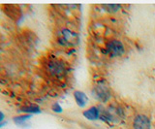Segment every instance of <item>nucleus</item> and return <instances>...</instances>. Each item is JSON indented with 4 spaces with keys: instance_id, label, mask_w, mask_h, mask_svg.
I'll return each instance as SVG.
<instances>
[{
    "instance_id": "obj_2",
    "label": "nucleus",
    "mask_w": 155,
    "mask_h": 129,
    "mask_svg": "<svg viewBox=\"0 0 155 129\" xmlns=\"http://www.w3.org/2000/svg\"><path fill=\"white\" fill-rule=\"evenodd\" d=\"M55 38L58 45L65 48L74 47L80 42L79 34L76 31L67 27H62L59 30H57L55 33Z\"/></svg>"
},
{
    "instance_id": "obj_6",
    "label": "nucleus",
    "mask_w": 155,
    "mask_h": 129,
    "mask_svg": "<svg viewBox=\"0 0 155 129\" xmlns=\"http://www.w3.org/2000/svg\"><path fill=\"white\" fill-rule=\"evenodd\" d=\"M134 129H151V122L148 117L144 114H138L133 121Z\"/></svg>"
},
{
    "instance_id": "obj_9",
    "label": "nucleus",
    "mask_w": 155,
    "mask_h": 129,
    "mask_svg": "<svg viewBox=\"0 0 155 129\" xmlns=\"http://www.w3.org/2000/svg\"><path fill=\"white\" fill-rule=\"evenodd\" d=\"M19 111L22 112L23 114H40L41 111V108L38 106V105L35 104H29V105H25V106H22Z\"/></svg>"
},
{
    "instance_id": "obj_10",
    "label": "nucleus",
    "mask_w": 155,
    "mask_h": 129,
    "mask_svg": "<svg viewBox=\"0 0 155 129\" xmlns=\"http://www.w3.org/2000/svg\"><path fill=\"white\" fill-rule=\"evenodd\" d=\"M32 117L31 114H19V116L17 117H13V121L17 124L18 126H21L24 125L28 121H30Z\"/></svg>"
},
{
    "instance_id": "obj_1",
    "label": "nucleus",
    "mask_w": 155,
    "mask_h": 129,
    "mask_svg": "<svg viewBox=\"0 0 155 129\" xmlns=\"http://www.w3.org/2000/svg\"><path fill=\"white\" fill-rule=\"evenodd\" d=\"M46 73L51 78L61 81L66 78V76L69 73L67 63L59 58H50L44 63Z\"/></svg>"
},
{
    "instance_id": "obj_8",
    "label": "nucleus",
    "mask_w": 155,
    "mask_h": 129,
    "mask_svg": "<svg viewBox=\"0 0 155 129\" xmlns=\"http://www.w3.org/2000/svg\"><path fill=\"white\" fill-rule=\"evenodd\" d=\"M74 98H75L77 105L81 108L85 107L87 105V102H88L87 95L84 91H81V90H76L74 92Z\"/></svg>"
},
{
    "instance_id": "obj_3",
    "label": "nucleus",
    "mask_w": 155,
    "mask_h": 129,
    "mask_svg": "<svg viewBox=\"0 0 155 129\" xmlns=\"http://www.w3.org/2000/svg\"><path fill=\"white\" fill-rule=\"evenodd\" d=\"M105 52H106V55H108L111 58L120 57L124 55L125 47L121 41L116 40V39H111L107 42L106 47H105Z\"/></svg>"
},
{
    "instance_id": "obj_5",
    "label": "nucleus",
    "mask_w": 155,
    "mask_h": 129,
    "mask_svg": "<svg viewBox=\"0 0 155 129\" xmlns=\"http://www.w3.org/2000/svg\"><path fill=\"white\" fill-rule=\"evenodd\" d=\"M2 9L3 12L6 14V16L15 22L19 21L22 17V12L18 5H15V4H4V5H2Z\"/></svg>"
},
{
    "instance_id": "obj_13",
    "label": "nucleus",
    "mask_w": 155,
    "mask_h": 129,
    "mask_svg": "<svg viewBox=\"0 0 155 129\" xmlns=\"http://www.w3.org/2000/svg\"><path fill=\"white\" fill-rule=\"evenodd\" d=\"M4 119H5V114L2 111H0V123L4 122Z\"/></svg>"
},
{
    "instance_id": "obj_4",
    "label": "nucleus",
    "mask_w": 155,
    "mask_h": 129,
    "mask_svg": "<svg viewBox=\"0 0 155 129\" xmlns=\"http://www.w3.org/2000/svg\"><path fill=\"white\" fill-rule=\"evenodd\" d=\"M92 95H93L95 99H97L102 103L108 102L111 98V96H113L111 95V90L104 83H99L98 84L95 85L93 89H92Z\"/></svg>"
},
{
    "instance_id": "obj_7",
    "label": "nucleus",
    "mask_w": 155,
    "mask_h": 129,
    "mask_svg": "<svg viewBox=\"0 0 155 129\" xmlns=\"http://www.w3.org/2000/svg\"><path fill=\"white\" fill-rule=\"evenodd\" d=\"M82 114H84V117L88 119V121H97V119H99V117H101L100 110L96 106H92L87 110H85V111H84V113H82Z\"/></svg>"
},
{
    "instance_id": "obj_11",
    "label": "nucleus",
    "mask_w": 155,
    "mask_h": 129,
    "mask_svg": "<svg viewBox=\"0 0 155 129\" xmlns=\"http://www.w3.org/2000/svg\"><path fill=\"white\" fill-rule=\"evenodd\" d=\"M103 8H105L106 11H108L109 13H116L119 11L121 6L118 4H105L103 5Z\"/></svg>"
},
{
    "instance_id": "obj_12",
    "label": "nucleus",
    "mask_w": 155,
    "mask_h": 129,
    "mask_svg": "<svg viewBox=\"0 0 155 129\" xmlns=\"http://www.w3.org/2000/svg\"><path fill=\"white\" fill-rule=\"evenodd\" d=\"M51 111L53 113H56V114H61L63 112V108L60 106V104L59 103H53L52 104V106H51Z\"/></svg>"
},
{
    "instance_id": "obj_14",
    "label": "nucleus",
    "mask_w": 155,
    "mask_h": 129,
    "mask_svg": "<svg viewBox=\"0 0 155 129\" xmlns=\"http://www.w3.org/2000/svg\"><path fill=\"white\" fill-rule=\"evenodd\" d=\"M6 124H7V122H2V123H0V128H2L3 126H5V125H6Z\"/></svg>"
}]
</instances>
